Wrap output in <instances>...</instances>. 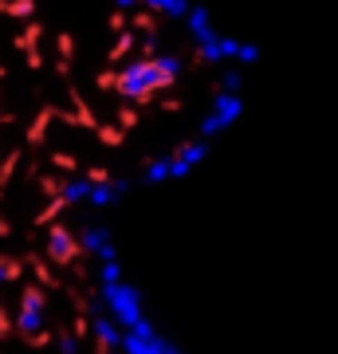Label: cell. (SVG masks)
Segmentation results:
<instances>
[{
	"mask_svg": "<svg viewBox=\"0 0 338 354\" xmlns=\"http://www.w3.org/2000/svg\"><path fill=\"white\" fill-rule=\"evenodd\" d=\"M12 330L32 346V351L55 342L51 339V330H48V291L39 288V283H28V288L20 291V307H16Z\"/></svg>",
	"mask_w": 338,
	"mask_h": 354,
	"instance_id": "6da1fadb",
	"label": "cell"
},
{
	"mask_svg": "<svg viewBox=\"0 0 338 354\" xmlns=\"http://www.w3.org/2000/svg\"><path fill=\"white\" fill-rule=\"evenodd\" d=\"M102 299H106V311H111V315L118 319L126 330L138 327V323H146V315H142V295H138V288H130L126 279H118V283H102Z\"/></svg>",
	"mask_w": 338,
	"mask_h": 354,
	"instance_id": "7a4b0ae2",
	"label": "cell"
},
{
	"mask_svg": "<svg viewBox=\"0 0 338 354\" xmlns=\"http://www.w3.org/2000/svg\"><path fill=\"white\" fill-rule=\"evenodd\" d=\"M44 248H48V260L55 268H75L79 260H83V244H79V236L67 225H59V221H55V225H48Z\"/></svg>",
	"mask_w": 338,
	"mask_h": 354,
	"instance_id": "3957f363",
	"label": "cell"
},
{
	"mask_svg": "<svg viewBox=\"0 0 338 354\" xmlns=\"http://www.w3.org/2000/svg\"><path fill=\"white\" fill-rule=\"evenodd\" d=\"M91 339H95V354H118L122 351V330L114 327L106 315L91 319Z\"/></svg>",
	"mask_w": 338,
	"mask_h": 354,
	"instance_id": "277c9868",
	"label": "cell"
},
{
	"mask_svg": "<svg viewBox=\"0 0 338 354\" xmlns=\"http://www.w3.org/2000/svg\"><path fill=\"white\" fill-rule=\"evenodd\" d=\"M122 197V181H114V177H106V181H91V197L87 201L95 205V209H106V205H114Z\"/></svg>",
	"mask_w": 338,
	"mask_h": 354,
	"instance_id": "5b68a950",
	"label": "cell"
},
{
	"mask_svg": "<svg viewBox=\"0 0 338 354\" xmlns=\"http://www.w3.org/2000/svg\"><path fill=\"white\" fill-rule=\"evenodd\" d=\"M55 122V106H44V111L32 118V127H28V134H24V146H44L48 142V127Z\"/></svg>",
	"mask_w": 338,
	"mask_h": 354,
	"instance_id": "8992f818",
	"label": "cell"
},
{
	"mask_svg": "<svg viewBox=\"0 0 338 354\" xmlns=\"http://www.w3.org/2000/svg\"><path fill=\"white\" fill-rule=\"evenodd\" d=\"M24 150H28V146H12V150L0 158V197H4V189H8L12 174L20 169V162H24Z\"/></svg>",
	"mask_w": 338,
	"mask_h": 354,
	"instance_id": "52a82bcc",
	"label": "cell"
},
{
	"mask_svg": "<svg viewBox=\"0 0 338 354\" xmlns=\"http://www.w3.org/2000/svg\"><path fill=\"white\" fill-rule=\"evenodd\" d=\"M24 279V260H16V256L0 252V288H12Z\"/></svg>",
	"mask_w": 338,
	"mask_h": 354,
	"instance_id": "ba28073f",
	"label": "cell"
},
{
	"mask_svg": "<svg viewBox=\"0 0 338 354\" xmlns=\"http://www.w3.org/2000/svg\"><path fill=\"white\" fill-rule=\"evenodd\" d=\"M67 209H71V205L63 201V197H51V201H48V205H44V209L36 213V221H32V225H36V228H44V225H55V221H59V216L67 213Z\"/></svg>",
	"mask_w": 338,
	"mask_h": 354,
	"instance_id": "9c48e42d",
	"label": "cell"
},
{
	"mask_svg": "<svg viewBox=\"0 0 338 354\" xmlns=\"http://www.w3.org/2000/svg\"><path fill=\"white\" fill-rule=\"evenodd\" d=\"M28 264H32V272H36V283H39V288H44V291H51V288H59V279L51 276V268L44 264V260H39L36 252H28Z\"/></svg>",
	"mask_w": 338,
	"mask_h": 354,
	"instance_id": "30bf717a",
	"label": "cell"
},
{
	"mask_svg": "<svg viewBox=\"0 0 338 354\" xmlns=\"http://www.w3.org/2000/svg\"><path fill=\"white\" fill-rule=\"evenodd\" d=\"M55 351H59V354H79L75 327H59V335H55Z\"/></svg>",
	"mask_w": 338,
	"mask_h": 354,
	"instance_id": "8fae6325",
	"label": "cell"
},
{
	"mask_svg": "<svg viewBox=\"0 0 338 354\" xmlns=\"http://www.w3.org/2000/svg\"><path fill=\"white\" fill-rule=\"evenodd\" d=\"M51 165H55L63 177L79 174V158H75V153H67V150H55V153H51Z\"/></svg>",
	"mask_w": 338,
	"mask_h": 354,
	"instance_id": "7c38bea8",
	"label": "cell"
},
{
	"mask_svg": "<svg viewBox=\"0 0 338 354\" xmlns=\"http://www.w3.org/2000/svg\"><path fill=\"white\" fill-rule=\"evenodd\" d=\"M8 330H12V319H8V311H4V307H0V339H4Z\"/></svg>",
	"mask_w": 338,
	"mask_h": 354,
	"instance_id": "4fadbf2b",
	"label": "cell"
}]
</instances>
